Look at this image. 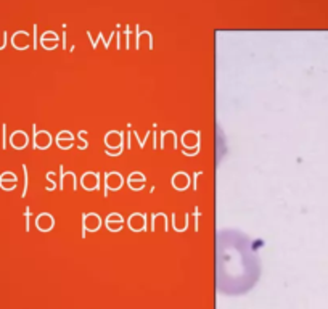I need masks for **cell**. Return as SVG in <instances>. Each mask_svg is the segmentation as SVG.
I'll return each mask as SVG.
<instances>
[{"label":"cell","mask_w":328,"mask_h":309,"mask_svg":"<svg viewBox=\"0 0 328 309\" xmlns=\"http://www.w3.org/2000/svg\"><path fill=\"white\" fill-rule=\"evenodd\" d=\"M216 243L218 291L225 296L246 295L261 277V259L254 242L238 229H222L218 232Z\"/></svg>","instance_id":"1"}]
</instances>
